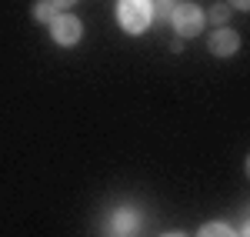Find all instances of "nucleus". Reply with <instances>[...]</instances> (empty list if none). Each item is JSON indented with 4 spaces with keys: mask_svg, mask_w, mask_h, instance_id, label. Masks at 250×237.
Masks as SVG:
<instances>
[{
    "mask_svg": "<svg viewBox=\"0 0 250 237\" xmlns=\"http://www.w3.org/2000/svg\"><path fill=\"white\" fill-rule=\"evenodd\" d=\"M207 47H210L213 57H233L237 50H240V34L230 30V27H217L207 40Z\"/></svg>",
    "mask_w": 250,
    "mask_h": 237,
    "instance_id": "4",
    "label": "nucleus"
},
{
    "mask_svg": "<svg viewBox=\"0 0 250 237\" xmlns=\"http://www.w3.org/2000/svg\"><path fill=\"white\" fill-rule=\"evenodd\" d=\"M170 27L177 30V37H197L200 30H204V10L197 7V3H177V7H170Z\"/></svg>",
    "mask_w": 250,
    "mask_h": 237,
    "instance_id": "2",
    "label": "nucleus"
},
{
    "mask_svg": "<svg viewBox=\"0 0 250 237\" xmlns=\"http://www.w3.org/2000/svg\"><path fill=\"white\" fill-rule=\"evenodd\" d=\"M57 14L60 10L50 3V0H37V3H34V20H37V23H50Z\"/></svg>",
    "mask_w": 250,
    "mask_h": 237,
    "instance_id": "7",
    "label": "nucleus"
},
{
    "mask_svg": "<svg viewBox=\"0 0 250 237\" xmlns=\"http://www.w3.org/2000/svg\"><path fill=\"white\" fill-rule=\"evenodd\" d=\"M140 224H144V217H140V211L137 207H117L114 214H110V231H114L117 237H130L134 231H140Z\"/></svg>",
    "mask_w": 250,
    "mask_h": 237,
    "instance_id": "5",
    "label": "nucleus"
},
{
    "mask_svg": "<svg viewBox=\"0 0 250 237\" xmlns=\"http://www.w3.org/2000/svg\"><path fill=\"white\" fill-rule=\"evenodd\" d=\"M230 7H237V10H250V0H230Z\"/></svg>",
    "mask_w": 250,
    "mask_h": 237,
    "instance_id": "11",
    "label": "nucleus"
},
{
    "mask_svg": "<svg viewBox=\"0 0 250 237\" xmlns=\"http://www.w3.org/2000/svg\"><path fill=\"white\" fill-rule=\"evenodd\" d=\"M150 3H154V20L170 17V0H150Z\"/></svg>",
    "mask_w": 250,
    "mask_h": 237,
    "instance_id": "9",
    "label": "nucleus"
},
{
    "mask_svg": "<svg viewBox=\"0 0 250 237\" xmlns=\"http://www.w3.org/2000/svg\"><path fill=\"white\" fill-rule=\"evenodd\" d=\"M50 3H54V7H57L60 14H63V10H67V7H74V3H77V0H50Z\"/></svg>",
    "mask_w": 250,
    "mask_h": 237,
    "instance_id": "10",
    "label": "nucleus"
},
{
    "mask_svg": "<svg viewBox=\"0 0 250 237\" xmlns=\"http://www.w3.org/2000/svg\"><path fill=\"white\" fill-rule=\"evenodd\" d=\"M117 23L127 34H144L154 23V3L150 0H117Z\"/></svg>",
    "mask_w": 250,
    "mask_h": 237,
    "instance_id": "1",
    "label": "nucleus"
},
{
    "mask_svg": "<svg viewBox=\"0 0 250 237\" xmlns=\"http://www.w3.org/2000/svg\"><path fill=\"white\" fill-rule=\"evenodd\" d=\"M197 237H237V231L227 227L224 220H207V224L197 231Z\"/></svg>",
    "mask_w": 250,
    "mask_h": 237,
    "instance_id": "6",
    "label": "nucleus"
},
{
    "mask_svg": "<svg viewBox=\"0 0 250 237\" xmlns=\"http://www.w3.org/2000/svg\"><path fill=\"white\" fill-rule=\"evenodd\" d=\"M227 17H230V7H227V3H213L210 10L204 14V20H210L213 27H224V23H227Z\"/></svg>",
    "mask_w": 250,
    "mask_h": 237,
    "instance_id": "8",
    "label": "nucleus"
},
{
    "mask_svg": "<svg viewBox=\"0 0 250 237\" xmlns=\"http://www.w3.org/2000/svg\"><path fill=\"white\" fill-rule=\"evenodd\" d=\"M164 237H184V234H164Z\"/></svg>",
    "mask_w": 250,
    "mask_h": 237,
    "instance_id": "12",
    "label": "nucleus"
},
{
    "mask_svg": "<svg viewBox=\"0 0 250 237\" xmlns=\"http://www.w3.org/2000/svg\"><path fill=\"white\" fill-rule=\"evenodd\" d=\"M47 27H50V37H54L57 47H77L80 37H83V23L74 14H57Z\"/></svg>",
    "mask_w": 250,
    "mask_h": 237,
    "instance_id": "3",
    "label": "nucleus"
}]
</instances>
